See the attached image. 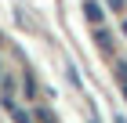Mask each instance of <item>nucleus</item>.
I'll return each instance as SVG.
<instances>
[{"instance_id": "1", "label": "nucleus", "mask_w": 127, "mask_h": 123, "mask_svg": "<svg viewBox=\"0 0 127 123\" xmlns=\"http://www.w3.org/2000/svg\"><path fill=\"white\" fill-rule=\"evenodd\" d=\"M84 15H87V22H95V25L105 18V11L98 7V0H84Z\"/></svg>"}, {"instance_id": "2", "label": "nucleus", "mask_w": 127, "mask_h": 123, "mask_svg": "<svg viewBox=\"0 0 127 123\" xmlns=\"http://www.w3.org/2000/svg\"><path fill=\"white\" fill-rule=\"evenodd\" d=\"M4 109H7V112H11V116H15V123H33V120H29V116H26V112H22V109H18V105L11 101V98H4Z\"/></svg>"}, {"instance_id": "3", "label": "nucleus", "mask_w": 127, "mask_h": 123, "mask_svg": "<svg viewBox=\"0 0 127 123\" xmlns=\"http://www.w3.org/2000/svg\"><path fill=\"white\" fill-rule=\"evenodd\" d=\"M95 44L102 51H113V36H109V29H95Z\"/></svg>"}, {"instance_id": "4", "label": "nucleus", "mask_w": 127, "mask_h": 123, "mask_svg": "<svg viewBox=\"0 0 127 123\" xmlns=\"http://www.w3.org/2000/svg\"><path fill=\"white\" fill-rule=\"evenodd\" d=\"M116 76H120V83H127V62H116Z\"/></svg>"}, {"instance_id": "5", "label": "nucleus", "mask_w": 127, "mask_h": 123, "mask_svg": "<svg viewBox=\"0 0 127 123\" xmlns=\"http://www.w3.org/2000/svg\"><path fill=\"white\" fill-rule=\"evenodd\" d=\"M124 4H127V0H109V7H113V11H124Z\"/></svg>"}, {"instance_id": "6", "label": "nucleus", "mask_w": 127, "mask_h": 123, "mask_svg": "<svg viewBox=\"0 0 127 123\" xmlns=\"http://www.w3.org/2000/svg\"><path fill=\"white\" fill-rule=\"evenodd\" d=\"M124 98H127V83H124Z\"/></svg>"}, {"instance_id": "7", "label": "nucleus", "mask_w": 127, "mask_h": 123, "mask_svg": "<svg viewBox=\"0 0 127 123\" xmlns=\"http://www.w3.org/2000/svg\"><path fill=\"white\" fill-rule=\"evenodd\" d=\"M124 33H127V22H124Z\"/></svg>"}, {"instance_id": "8", "label": "nucleus", "mask_w": 127, "mask_h": 123, "mask_svg": "<svg viewBox=\"0 0 127 123\" xmlns=\"http://www.w3.org/2000/svg\"><path fill=\"white\" fill-rule=\"evenodd\" d=\"M95 123H98V120H95Z\"/></svg>"}]
</instances>
